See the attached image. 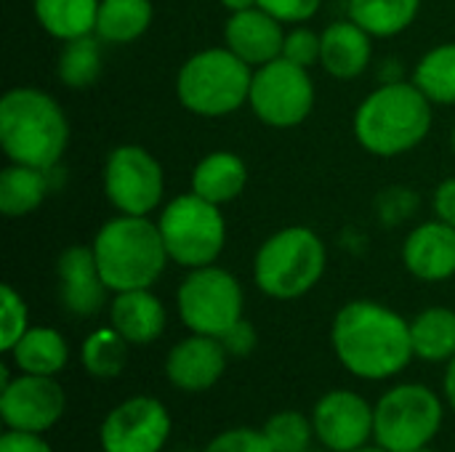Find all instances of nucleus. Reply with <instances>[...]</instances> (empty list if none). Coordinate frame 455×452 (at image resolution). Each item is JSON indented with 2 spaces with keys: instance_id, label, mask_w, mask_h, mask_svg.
Masks as SVG:
<instances>
[{
  "instance_id": "4468645a",
  "label": "nucleus",
  "mask_w": 455,
  "mask_h": 452,
  "mask_svg": "<svg viewBox=\"0 0 455 452\" xmlns=\"http://www.w3.org/2000/svg\"><path fill=\"white\" fill-rule=\"evenodd\" d=\"M315 437L333 452L365 448L373 437V408L349 389H336L320 397L312 413Z\"/></svg>"
},
{
  "instance_id": "a19ab883",
  "label": "nucleus",
  "mask_w": 455,
  "mask_h": 452,
  "mask_svg": "<svg viewBox=\"0 0 455 452\" xmlns=\"http://www.w3.org/2000/svg\"><path fill=\"white\" fill-rule=\"evenodd\" d=\"M349 452H389V450H384L381 445H379V448H368V445H365V448H357V450H349Z\"/></svg>"
},
{
  "instance_id": "58836bf2",
  "label": "nucleus",
  "mask_w": 455,
  "mask_h": 452,
  "mask_svg": "<svg viewBox=\"0 0 455 452\" xmlns=\"http://www.w3.org/2000/svg\"><path fill=\"white\" fill-rule=\"evenodd\" d=\"M445 397L455 410V357L448 362V376H445Z\"/></svg>"
},
{
  "instance_id": "e433bc0d",
  "label": "nucleus",
  "mask_w": 455,
  "mask_h": 452,
  "mask_svg": "<svg viewBox=\"0 0 455 452\" xmlns=\"http://www.w3.org/2000/svg\"><path fill=\"white\" fill-rule=\"evenodd\" d=\"M0 452H53L40 434L27 432H5L0 440Z\"/></svg>"
},
{
  "instance_id": "9b49d317",
  "label": "nucleus",
  "mask_w": 455,
  "mask_h": 452,
  "mask_svg": "<svg viewBox=\"0 0 455 452\" xmlns=\"http://www.w3.org/2000/svg\"><path fill=\"white\" fill-rule=\"evenodd\" d=\"M163 168L136 144L117 147L104 165V192L109 202L125 216H147L163 200Z\"/></svg>"
},
{
  "instance_id": "dca6fc26",
  "label": "nucleus",
  "mask_w": 455,
  "mask_h": 452,
  "mask_svg": "<svg viewBox=\"0 0 455 452\" xmlns=\"http://www.w3.org/2000/svg\"><path fill=\"white\" fill-rule=\"evenodd\" d=\"M227 360L229 354L219 338L192 333L171 349L165 360V376L181 392H208L224 376Z\"/></svg>"
},
{
  "instance_id": "6e6552de",
  "label": "nucleus",
  "mask_w": 455,
  "mask_h": 452,
  "mask_svg": "<svg viewBox=\"0 0 455 452\" xmlns=\"http://www.w3.org/2000/svg\"><path fill=\"white\" fill-rule=\"evenodd\" d=\"M443 426L440 397L421 384L389 389L373 408V440L389 452L429 448Z\"/></svg>"
},
{
  "instance_id": "c756f323",
  "label": "nucleus",
  "mask_w": 455,
  "mask_h": 452,
  "mask_svg": "<svg viewBox=\"0 0 455 452\" xmlns=\"http://www.w3.org/2000/svg\"><path fill=\"white\" fill-rule=\"evenodd\" d=\"M101 37L83 35L75 40H64V48L59 53L56 75L69 88H88L99 72H101Z\"/></svg>"
},
{
  "instance_id": "423d86ee",
  "label": "nucleus",
  "mask_w": 455,
  "mask_h": 452,
  "mask_svg": "<svg viewBox=\"0 0 455 452\" xmlns=\"http://www.w3.org/2000/svg\"><path fill=\"white\" fill-rule=\"evenodd\" d=\"M325 272V245L307 226L275 232L256 253L253 277L264 296L293 301L309 293Z\"/></svg>"
},
{
  "instance_id": "f03ea898",
  "label": "nucleus",
  "mask_w": 455,
  "mask_h": 452,
  "mask_svg": "<svg viewBox=\"0 0 455 452\" xmlns=\"http://www.w3.org/2000/svg\"><path fill=\"white\" fill-rule=\"evenodd\" d=\"M69 141L61 107L37 88H13L0 99V144L11 163L51 170Z\"/></svg>"
},
{
  "instance_id": "a211bd4d",
  "label": "nucleus",
  "mask_w": 455,
  "mask_h": 452,
  "mask_svg": "<svg viewBox=\"0 0 455 452\" xmlns=\"http://www.w3.org/2000/svg\"><path fill=\"white\" fill-rule=\"evenodd\" d=\"M408 272L424 282H443L455 274V226L429 221L413 229L403 248Z\"/></svg>"
},
{
  "instance_id": "79ce46f5",
  "label": "nucleus",
  "mask_w": 455,
  "mask_h": 452,
  "mask_svg": "<svg viewBox=\"0 0 455 452\" xmlns=\"http://www.w3.org/2000/svg\"><path fill=\"white\" fill-rule=\"evenodd\" d=\"M416 452H437V450H432V448H421V450H416Z\"/></svg>"
},
{
  "instance_id": "5701e85b",
  "label": "nucleus",
  "mask_w": 455,
  "mask_h": 452,
  "mask_svg": "<svg viewBox=\"0 0 455 452\" xmlns=\"http://www.w3.org/2000/svg\"><path fill=\"white\" fill-rule=\"evenodd\" d=\"M99 3L101 0H35L32 5L40 27L48 35L59 40H75L96 32Z\"/></svg>"
},
{
  "instance_id": "7c9ffc66",
  "label": "nucleus",
  "mask_w": 455,
  "mask_h": 452,
  "mask_svg": "<svg viewBox=\"0 0 455 452\" xmlns=\"http://www.w3.org/2000/svg\"><path fill=\"white\" fill-rule=\"evenodd\" d=\"M269 440V445L275 452H307L312 437H315V426L307 416H301L299 410H283L275 413L264 429H261Z\"/></svg>"
},
{
  "instance_id": "393cba45",
  "label": "nucleus",
  "mask_w": 455,
  "mask_h": 452,
  "mask_svg": "<svg viewBox=\"0 0 455 452\" xmlns=\"http://www.w3.org/2000/svg\"><path fill=\"white\" fill-rule=\"evenodd\" d=\"M45 194H48V170L13 163L0 173V210L8 218L32 213Z\"/></svg>"
},
{
  "instance_id": "412c9836",
  "label": "nucleus",
  "mask_w": 455,
  "mask_h": 452,
  "mask_svg": "<svg viewBox=\"0 0 455 452\" xmlns=\"http://www.w3.org/2000/svg\"><path fill=\"white\" fill-rule=\"evenodd\" d=\"M245 184L248 168L235 152H211L197 163L192 173V192L216 205L240 197Z\"/></svg>"
},
{
  "instance_id": "4c0bfd02",
  "label": "nucleus",
  "mask_w": 455,
  "mask_h": 452,
  "mask_svg": "<svg viewBox=\"0 0 455 452\" xmlns=\"http://www.w3.org/2000/svg\"><path fill=\"white\" fill-rule=\"evenodd\" d=\"M435 213L440 221L455 226V178H448L435 192Z\"/></svg>"
},
{
  "instance_id": "2f4dec72",
  "label": "nucleus",
  "mask_w": 455,
  "mask_h": 452,
  "mask_svg": "<svg viewBox=\"0 0 455 452\" xmlns=\"http://www.w3.org/2000/svg\"><path fill=\"white\" fill-rule=\"evenodd\" d=\"M0 304H3L0 349L3 352H11L19 344V338L29 330V325H27V304H24V298L11 285H3L0 288Z\"/></svg>"
},
{
  "instance_id": "f8f14e48",
  "label": "nucleus",
  "mask_w": 455,
  "mask_h": 452,
  "mask_svg": "<svg viewBox=\"0 0 455 452\" xmlns=\"http://www.w3.org/2000/svg\"><path fill=\"white\" fill-rule=\"evenodd\" d=\"M171 437V413L155 397H131L120 402L101 424L104 452H160Z\"/></svg>"
},
{
  "instance_id": "2eb2a0df",
  "label": "nucleus",
  "mask_w": 455,
  "mask_h": 452,
  "mask_svg": "<svg viewBox=\"0 0 455 452\" xmlns=\"http://www.w3.org/2000/svg\"><path fill=\"white\" fill-rule=\"evenodd\" d=\"M56 282H59V301L75 317H96L104 309L107 282L96 264L93 248L72 245L56 261Z\"/></svg>"
},
{
  "instance_id": "c85d7f7f",
  "label": "nucleus",
  "mask_w": 455,
  "mask_h": 452,
  "mask_svg": "<svg viewBox=\"0 0 455 452\" xmlns=\"http://www.w3.org/2000/svg\"><path fill=\"white\" fill-rule=\"evenodd\" d=\"M83 368L93 378H117L125 365H128V341L115 330V328H101L93 330L80 352Z\"/></svg>"
},
{
  "instance_id": "9d476101",
  "label": "nucleus",
  "mask_w": 455,
  "mask_h": 452,
  "mask_svg": "<svg viewBox=\"0 0 455 452\" xmlns=\"http://www.w3.org/2000/svg\"><path fill=\"white\" fill-rule=\"evenodd\" d=\"M248 104L261 123L272 128H293L304 123L315 107V83L307 67L280 56L264 67H256Z\"/></svg>"
},
{
  "instance_id": "0eeeda50",
  "label": "nucleus",
  "mask_w": 455,
  "mask_h": 452,
  "mask_svg": "<svg viewBox=\"0 0 455 452\" xmlns=\"http://www.w3.org/2000/svg\"><path fill=\"white\" fill-rule=\"evenodd\" d=\"M171 261L187 269L211 266L227 240V224L216 202L189 192L171 200L157 221Z\"/></svg>"
},
{
  "instance_id": "a878e982",
  "label": "nucleus",
  "mask_w": 455,
  "mask_h": 452,
  "mask_svg": "<svg viewBox=\"0 0 455 452\" xmlns=\"http://www.w3.org/2000/svg\"><path fill=\"white\" fill-rule=\"evenodd\" d=\"M152 24L149 0H101L96 19V37L104 43H131Z\"/></svg>"
},
{
  "instance_id": "c9c22d12",
  "label": "nucleus",
  "mask_w": 455,
  "mask_h": 452,
  "mask_svg": "<svg viewBox=\"0 0 455 452\" xmlns=\"http://www.w3.org/2000/svg\"><path fill=\"white\" fill-rule=\"evenodd\" d=\"M227 349L229 357H248L256 349V330L251 322L240 320L237 325H232L221 338H219Z\"/></svg>"
},
{
  "instance_id": "1a4fd4ad",
  "label": "nucleus",
  "mask_w": 455,
  "mask_h": 452,
  "mask_svg": "<svg viewBox=\"0 0 455 452\" xmlns=\"http://www.w3.org/2000/svg\"><path fill=\"white\" fill-rule=\"evenodd\" d=\"M181 322L200 336L221 338L232 325L243 320V288L240 282L219 266L192 269L181 282L179 296Z\"/></svg>"
},
{
  "instance_id": "bb28decb",
  "label": "nucleus",
  "mask_w": 455,
  "mask_h": 452,
  "mask_svg": "<svg viewBox=\"0 0 455 452\" xmlns=\"http://www.w3.org/2000/svg\"><path fill=\"white\" fill-rule=\"evenodd\" d=\"M421 0H349V19L373 37H392L408 29Z\"/></svg>"
},
{
  "instance_id": "473e14b6",
  "label": "nucleus",
  "mask_w": 455,
  "mask_h": 452,
  "mask_svg": "<svg viewBox=\"0 0 455 452\" xmlns=\"http://www.w3.org/2000/svg\"><path fill=\"white\" fill-rule=\"evenodd\" d=\"M203 452H275L264 432L256 429H229L208 442Z\"/></svg>"
},
{
  "instance_id": "6ab92c4d",
  "label": "nucleus",
  "mask_w": 455,
  "mask_h": 452,
  "mask_svg": "<svg viewBox=\"0 0 455 452\" xmlns=\"http://www.w3.org/2000/svg\"><path fill=\"white\" fill-rule=\"evenodd\" d=\"M109 320H112V328L128 344L144 346L163 336L168 314H165L163 301L152 296L149 288H141V290L117 293L109 306Z\"/></svg>"
},
{
  "instance_id": "7ed1b4c3",
  "label": "nucleus",
  "mask_w": 455,
  "mask_h": 452,
  "mask_svg": "<svg viewBox=\"0 0 455 452\" xmlns=\"http://www.w3.org/2000/svg\"><path fill=\"white\" fill-rule=\"evenodd\" d=\"M432 128V101L408 83H384L355 112L357 141L379 157L416 149Z\"/></svg>"
},
{
  "instance_id": "72a5a7b5",
  "label": "nucleus",
  "mask_w": 455,
  "mask_h": 452,
  "mask_svg": "<svg viewBox=\"0 0 455 452\" xmlns=\"http://www.w3.org/2000/svg\"><path fill=\"white\" fill-rule=\"evenodd\" d=\"M320 48L323 40L317 32L307 29V27H296L285 35V45H283V59L299 64V67H312L320 61Z\"/></svg>"
},
{
  "instance_id": "cd10ccee",
  "label": "nucleus",
  "mask_w": 455,
  "mask_h": 452,
  "mask_svg": "<svg viewBox=\"0 0 455 452\" xmlns=\"http://www.w3.org/2000/svg\"><path fill=\"white\" fill-rule=\"evenodd\" d=\"M416 88L435 104H455V43L432 48L416 67Z\"/></svg>"
},
{
  "instance_id": "ea45409f",
  "label": "nucleus",
  "mask_w": 455,
  "mask_h": 452,
  "mask_svg": "<svg viewBox=\"0 0 455 452\" xmlns=\"http://www.w3.org/2000/svg\"><path fill=\"white\" fill-rule=\"evenodd\" d=\"M232 13H240V11H248V8H256V0H221Z\"/></svg>"
},
{
  "instance_id": "f257e3e1",
  "label": "nucleus",
  "mask_w": 455,
  "mask_h": 452,
  "mask_svg": "<svg viewBox=\"0 0 455 452\" xmlns=\"http://www.w3.org/2000/svg\"><path fill=\"white\" fill-rule=\"evenodd\" d=\"M331 341L339 362L365 381L392 378L416 357L411 322L376 301H349L341 306L331 328Z\"/></svg>"
},
{
  "instance_id": "aec40b11",
  "label": "nucleus",
  "mask_w": 455,
  "mask_h": 452,
  "mask_svg": "<svg viewBox=\"0 0 455 452\" xmlns=\"http://www.w3.org/2000/svg\"><path fill=\"white\" fill-rule=\"evenodd\" d=\"M371 37L373 35H368L352 19L328 24L320 35L323 40L320 64L325 67V72L341 80H352L363 75L365 67L371 64Z\"/></svg>"
},
{
  "instance_id": "f3484780",
  "label": "nucleus",
  "mask_w": 455,
  "mask_h": 452,
  "mask_svg": "<svg viewBox=\"0 0 455 452\" xmlns=\"http://www.w3.org/2000/svg\"><path fill=\"white\" fill-rule=\"evenodd\" d=\"M224 40L232 53H237L251 67H264L283 56L285 32L283 21L267 13L264 8H248L232 13L224 27Z\"/></svg>"
},
{
  "instance_id": "b1692460",
  "label": "nucleus",
  "mask_w": 455,
  "mask_h": 452,
  "mask_svg": "<svg viewBox=\"0 0 455 452\" xmlns=\"http://www.w3.org/2000/svg\"><path fill=\"white\" fill-rule=\"evenodd\" d=\"M413 354L427 362H451L455 357V312L445 306L424 309L411 322Z\"/></svg>"
},
{
  "instance_id": "ddd939ff",
  "label": "nucleus",
  "mask_w": 455,
  "mask_h": 452,
  "mask_svg": "<svg viewBox=\"0 0 455 452\" xmlns=\"http://www.w3.org/2000/svg\"><path fill=\"white\" fill-rule=\"evenodd\" d=\"M67 408L64 389L53 381V376H29L8 381L0 394V416L11 432L45 434L53 429Z\"/></svg>"
},
{
  "instance_id": "f704fd0d",
  "label": "nucleus",
  "mask_w": 455,
  "mask_h": 452,
  "mask_svg": "<svg viewBox=\"0 0 455 452\" xmlns=\"http://www.w3.org/2000/svg\"><path fill=\"white\" fill-rule=\"evenodd\" d=\"M320 3L323 0H256L259 8H264L283 24H299L312 19L320 11Z\"/></svg>"
},
{
  "instance_id": "37998d69",
  "label": "nucleus",
  "mask_w": 455,
  "mask_h": 452,
  "mask_svg": "<svg viewBox=\"0 0 455 452\" xmlns=\"http://www.w3.org/2000/svg\"><path fill=\"white\" fill-rule=\"evenodd\" d=\"M453 149H455V131H453Z\"/></svg>"
},
{
  "instance_id": "4be33fe9",
  "label": "nucleus",
  "mask_w": 455,
  "mask_h": 452,
  "mask_svg": "<svg viewBox=\"0 0 455 452\" xmlns=\"http://www.w3.org/2000/svg\"><path fill=\"white\" fill-rule=\"evenodd\" d=\"M8 354L19 373L56 376L69 360V346L64 336L53 328H29Z\"/></svg>"
},
{
  "instance_id": "20e7f679",
  "label": "nucleus",
  "mask_w": 455,
  "mask_h": 452,
  "mask_svg": "<svg viewBox=\"0 0 455 452\" xmlns=\"http://www.w3.org/2000/svg\"><path fill=\"white\" fill-rule=\"evenodd\" d=\"M91 248L107 288L115 293L152 288L171 258L160 226L147 216L123 213L107 221Z\"/></svg>"
},
{
  "instance_id": "39448f33",
  "label": "nucleus",
  "mask_w": 455,
  "mask_h": 452,
  "mask_svg": "<svg viewBox=\"0 0 455 452\" xmlns=\"http://www.w3.org/2000/svg\"><path fill=\"white\" fill-rule=\"evenodd\" d=\"M253 67L229 48H208L187 59L176 77L179 101L203 117H224L251 96Z\"/></svg>"
}]
</instances>
